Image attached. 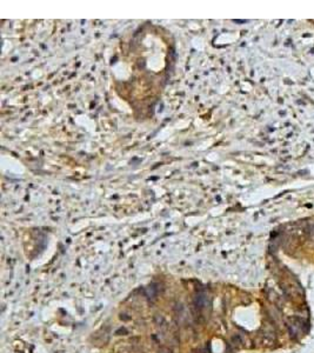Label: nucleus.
I'll return each mask as SVG.
<instances>
[{"label":"nucleus","mask_w":314,"mask_h":353,"mask_svg":"<svg viewBox=\"0 0 314 353\" xmlns=\"http://www.w3.org/2000/svg\"><path fill=\"white\" fill-rule=\"evenodd\" d=\"M208 304V298L207 294L205 292H198L197 297H195V305L198 308H205L207 307Z\"/></svg>","instance_id":"nucleus-1"},{"label":"nucleus","mask_w":314,"mask_h":353,"mask_svg":"<svg viewBox=\"0 0 314 353\" xmlns=\"http://www.w3.org/2000/svg\"><path fill=\"white\" fill-rule=\"evenodd\" d=\"M146 293L149 298H155V295H157V292H155V288H154V287H148L146 290Z\"/></svg>","instance_id":"nucleus-2"}]
</instances>
